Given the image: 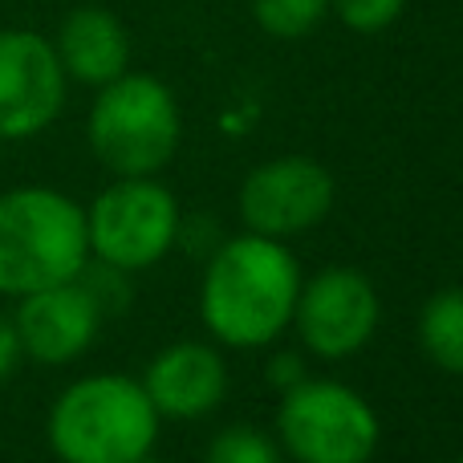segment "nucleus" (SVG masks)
Segmentation results:
<instances>
[{
  "instance_id": "nucleus-1",
  "label": "nucleus",
  "mask_w": 463,
  "mask_h": 463,
  "mask_svg": "<svg viewBox=\"0 0 463 463\" xmlns=\"http://www.w3.org/2000/svg\"><path fill=\"white\" fill-rule=\"evenodd\" d=\"M301 264L280 240L244 232L212 252L200 280V317L232 350H260L293 321Z\"/></svg>"
},
{
  "instance_id": "nucleus-2",
  "label": "nucleus",
  "mask_w": 463,
  "mask_h": 463,
  "mask_svg": "<svg viewBox=\"0 0 463 463\" xmlns=\"http://www.w3.org/2000/svg\"><path fill=\"white\" fill-rule=\"evenodd\" d=\"M159 423L138 378L90 374L53 399L45 435L61 463H130L151 456Z\"/></svg>"
},
{
  "instance_id": "nucleus-3",
  "label": "nucleus",
  "mask_w": 463,
  "mask_h": 463,
  "mask_svg": "<svg viewBox=\"0 0 463 463\" xmlns=\"http://www.w3.org/2000/svg\"><path fill=\"white\" fill-rule=\"evenodd\" d=\"M90 264L86 208L53 187H13L0 195V297L78 280Z\"/></svg>"
},
{
  "instance_id": "nucleus-4",
  "label": "nucleus",
  "mask_w": 463,
  "mask_h": 463,
  "mask_svg": "<svg viewBox=\"0 0 463 463\" xmlns=\"http://www.w3.org/2000/svg\"><path fill=\"white\" fill-rule=\"evenodd\" d=\"M184 135L179 102L155 73H122L98 90L86 118V138L94 159L110 175H155L171 163Z\"/></svg>"
},
{
  "instance_id": "nucleus-5",
  "label": "nucleus",
  "mask_w": 463,
  "mask_h": 463,
  "mask_svg": "<svg viewBox=\"0 0 463 463\" xmlns=\"http://www.w3.org/2000/svg\"><path fill=\"white\" fill-rule=\"evenodd\" d=\"M277 435L297 463H370L383 427L358 391L329 378H301L280 399Z\"/></svg>"
},
{
  "instance_id": "nucleus-6",
  "label": "nucleus",
  "mask_w": 463,
  "mask_h": 463,
  "mask_svg": "<svg viewBox=\"0 0 463 463\" xmlns=\"http://www.w3.org/2000/svg\"><path fill=\"white\" fill-rule=\"evenodd\" d=\"M184 216L179 200L151 175L114 179L86 208L90 260H102L122 272H143L175 248Z\"/></svg>"
},
{
  "instance_id": "nucleus-7",
  "label": "nucleus",
  "mask_w": 463,
  "mask_h": 463,
  "mask_svg": "<svg viewBox=\"0 0 463 463\" xmlns=\"http://www.w3.org/2000/svg\"><path fill=\"white\" fill-rule=\"evenodd\" d=\"M378 321H383V301L366 272L350 269V264H329V269L313 272L309 280H301L288 326H297L301 345L309 354L342 362L366 350Z\"/></svg>"
},
{
  "instance_id": "nucleus-8",
  "label": "nucleus",
  "mask_w": 463,
  "mask_h": 463,
  "mask_svg": "<svg viewBox=\"0 0 463 463\" xmlns=\"http://www.w3.org/2000/svg\"><path fill=\"white\" fill-rule=\"evenodd\" d=\"M65 78L57 49L33 29H0V138L21 143L65 110Z\"/></svg>"
},
{
  "instance_id": "nucleus-9",
  "label": "nucleus",
  "mask_w": 463,
  "mask_h": 463,
  "mask_svg": "<svg viewBox=\"0 0 463 463\" xmlns=\"http://www.w3.org/2000/svg\"><path fill=\"white\" fill-rule=\"evenodd\" d=\"M334 208V175L317 159L285 155L260 163L240 184V220L256 236L285 240L317 228Z\"/></svg>"
},
{
  "instance_id": "nucleus-10",
  "label": "nucleus",
  "mask_w": 463,
  "mask_h": 463,
  "mask_svg": "<svg viewBox=\"0 0 463 463\" xmlns=\"http://www.w3.org/2000/svg\"><path fill=\"white\" fill-rule=\"evenodd\" d=\"M102 317L106 313L94 301V293L81 280H65V285L16 297L13 326L24 358L41 362V366H65L94 345Z\"/></svg>"
},
{
  "instance_id": "nucleus-11",
  "label": "nucleus",
  "mask_w": 463,
  "mask_h": 463,
  "mask_svg": "<svg viewBox=\"0 0 463 463\" xmlns=\"http://www.w3.org/2000/svg\"><path fill=\"white\" fill-rule=\"evenodd\" d=\"M138 383H143L151 407L159 411V419H184V423H192V419L212 415L224 402L228 366L216 345L175 342L155 354Z\"/></svg>"
},
{
  "instance_id": "nucleus-12",
  "label": "nucleus",
  "mask_w": 463,
  "mask_h": 463,
  "mask_svg": "<svg viewBox=\"0 0 463 463\" xmlns=\"http://www.w3.org/2000/svg\"><path fill=\"white\" fill-rule=\"evenodd\" d=\"M53 49H57V61H61L65 78L81 81L90 90H102L106 81L122 78L130 70L127 24L110 8L98 5V0H81L65 16L53 37Z\"/></svg>"
},
{
  "instance_id": "nucleus-13",
  "label": "nucleus",
  "mask_w": 463,
  "mask_h": 463,
  "mask_svg": "<svg viewBox=\"0 0 463 463\" xmlns=\"http://www.w3.org/2000/svg\"><path fill=\"white\" fill-rule=\"evenodd\" d=\"M419 345L443 374H463V288L427 297L419 313Z\"/></svg>"
},
{
  "instance_id": "nucleus-14",
  "label": "nucleus",
  "mask_w": 463,
  "mask_h": 463,
  "mask_svg": "<svg viewBox=\"0 0 463 463\" xmlns=\"http://www.w3.org/2000/svg\"><path fill=\"white\" fill-rule=\"evenodd\" d=\"M252 16L269 37L297 41L309 37L329 16V0H252Z\"/></svg>"
},
{
  "instance_id": "nucleus-15",
  "label": "nucleus",
  "mask_w": 463,
  "mask_h": 463,
  "mask_svg": "<svg viewBox=\"0 0 463 463\" xmlns=\"http://www.w3.org/2000/svg\"><path fill=\"white\" fill-rule=\"evenodd\" d=\"M203 463H285V459H280V448L272 435H264L260 427L236 423V427H224L208 443Z\"/></svg>"
},
{
  "instance_id": "nucleus-16",
  "label": "nucleus",
  "mask_w": 463,
  "mask_h": 463,
  "mask_svg": "<svg viewBox=\"0 0 463 463\" xmlns=\"http://www.w3.org/2000/svg\"><path fill=\"white\" fill-rule=\"evenodd\" d=\"M407 0H329V13L354 33H383L402 16Z\"/></svg>"
},
{
  "instance_id": "nucleus-17",
  "label": "nucleus",
  "mask_w": 463,
  "mask_h": 463,
  "mask_svg": "<svg viewBox=\"0 0 463 463\" xmlns=\"http://www.w3.org/2000/svg\"><path fill=\"white\" fill-rule=\"evenodd\" d=\"M130 272H122V269H110V264H102V260H94V264H86L81 269V285L94 293V301L102 305V313H122L130 305Z\"/></svg>"
},
{
  "instance_id": "nucleus-18",
  "label": "nucleus",
  "mask_w": 463,
  "mask_h": 463,
  "mask_svg": "<svg viewBox=\"0 0 463 463\" xmlns=\"http://www.w3.org/2000/svg\"><path fill=\"white\" fill-rule=\"evenodd\" d=\"M21 337H16V326L13 317H8L5 309H0V383H5L8 374H13L16 366H21Z\"/></svg>"
},
{
  "instance_id": "nucleus-19",
  "label": "nucleus",
  "mask_w": 463,
  "mask_h": 463,
  "mask_svg": "<svg viewBox=\"0 0 463 463\" xmlns=\"http://www.w3.org/2000/svg\"><path fill=\"white\" fill-rule=\"evenodd\" d=\"M305 378V362L301 354H277V358L269 362V383L280 386V391H293L297 383Z\"/></svg>"
},
{
  "instance_id": "nucleus-20",
  "label": "nucleus",
  "mask_w": 463,
  "mask_h": 463,
  "mask_svg": "<svg viewBox=\"0 0 463 463\" xmlns=\"http://www.w3.org/2000/svg\"><path fill=\"white\" fill-rule=\"evenodd\" d=\"M130 463H159V459H151V456H138V459H130Z\"/></svg>"
},
{
  "instance_id": "nucleus-21",
  "label": "nucleus",
  "mask_w": 463,
  "mask_h": 463,
  "mask_svg": "<svg viewBox=\"0 0 463 463\" xmlns=\"http://www.w3.org/2000/svg\"><path fill=\"white\" fill-rule=\"evenodd\" d=\"M456 463H463V459H456Z\"/></svg>"
}]
</instances>
